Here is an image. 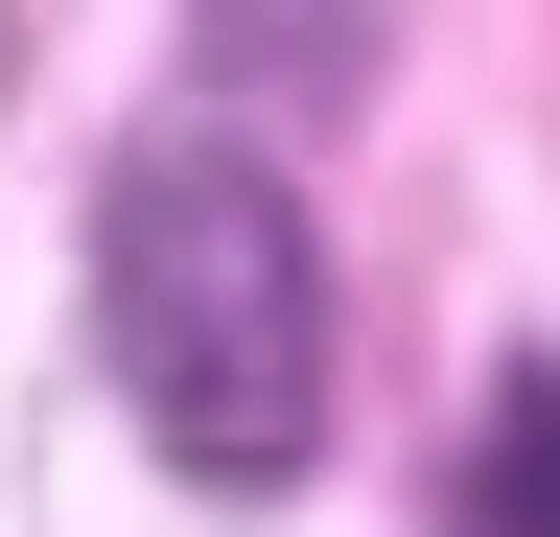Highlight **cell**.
I'll use <instances>...</instances> for the list:
<instances>
[{
	"mask_svg": "<svg viewBox=\"0 0 560 537\" xmlns=\"http://www.w3.org/2000/svg\"><path fill=\"white\" fill-rule=\"evenodd\" d=\"M94 351H117L140 444L187 491H304L327 467V374H350L304 187L257 141H140L94 187Z\"/></svg>",
	"mask_w": 560,
	"mask_h": 537,
	"instance_id": "1",
	"label": "cell"
},
{
	"mask_svg": "<svg viewBox=\"0 0 560 537\" xmlns=\"http://www.w3.org/2000/svg\"><path fill=\"white\" fill-rule=\"evenodd\" d=\"M467 537H560V374L490 397V444H467Z\"/></svg>",
	"mask_w": 560,
	"mask_h": 537,
	"instance_id": "2",
	"label": "cell"
}]
</instances>
